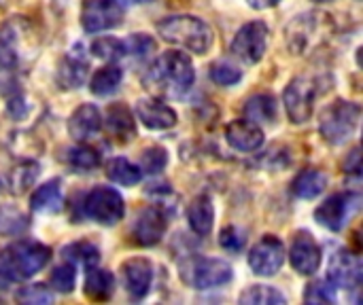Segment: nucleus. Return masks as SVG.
I'll return each instance as SVG.
<instances>
[{"instance_id": "1", "label": "nucleus", "mask_w": 363, "mask_h": 305, "mask_svg": "<svg viewBox=\"0 0 363 305\" xmlns=\"http://www.w3.org/2000/svg\"><path fill=\"white\" fill-rule=\"evenodd\" d=\"M196 81V70L183 51L162 53L149 68L145 83L168 98H183Z\"/></svg>"}, {"instance_id": "2", "label": "nucleus", "mask_w": 363, "mask_h": 305, "mask_svg": "<svg viewBox=\"0 0 363 305\" xmlns=\"http://www.w3.org/2000/svg\"><path fill=\"white\" fill-rule=\"evenodd\" d=\"M157 34L168 45L204 55L213 45V28L194 15H170L157 23Z\"/></svg>"}, {"instance_id": "3", "label": "nucleus", "mask_w": 363, "mask_h": 305, "mask_svg": "<svg viewBox=\"0 0 363 305\" xmlns=\"http://www.w3.org/2000/svg\"><path fill=\"white\" fill-rule=\"evenodd\" d=\"M51 259V251L40 244V242H32V240H23L13 244L0 263V278L15 282V280H28L32 278L36 272H40Z\"/></svg>"}, {"instance_id": "4", "label": "nucleus", "mask_w": 363, "mask_h": 305, "mask_svg": "<svg viewBox=\"0 0 363 305\" xmlns=\"http://www.w3.org/2000/svg\"><path fill=\"white\" fill-rule=\"evenodd\" d=\"M359 117H362V106L357 102L336 100L321 115V123H319L321 136L330 144H345L355 134L359 125Z\"/></svg>"}, {"instance_id": "5", "label": "nucleus", "mask_w": 363, "mask_h": 305, "mask_svg": "<svg viewBox=\"0 0 363 305\" xmlns=\"http://www.w3.org/2000/svg\"><path fill=\"white\" fill-rule=\"evenodd\" d=\"M81 210L87 219L104 227L117 225L125 214L123 197L111 187H94L87 191L81 202Z\"/></svg>"}, {"instance_id": "6", "label": "nucleus", "mask_w": 363, "mask_h": 305, "mask_svg": "<svg viewBox=\"0 0 363 305\" xmlns=\"http://www.w3.org/2000/svg\"><path fill=\"white\" fill-rule=\"evenodd\" d=\"M359 206L362 195L357 191L336 193L315 210V221L330 231H342L347 223L353 219V214H357Z\"/></svg>"}, {"instance_id": "7", "label": "nucleus", "mask_w": 363, "mask_h": 305, "mask_svg": "<svg viewBox=\"0 0 363 305\" xmlns=\"http://www.w3.org/2000/svg\"><path fill=\"white\" fill-rule=\"evenodd\" d=\"M125 6L121 0H85L81 8V25L85 32L96 34L113 30L123 21Z\"/></svg>"}, {"instance_id": "8", "label": "nucleus", "mask_w": 363, "mask_h": 305, "mask_svg": "<svg viewBox=\"0 0 363 305\" xmlns=\"http://www.w3.org/2000/svg\"><path fill=\"white\" fill-rule=\"evenodd\" d=\"M317 96V83L308 76H296L285 89L283 102L291 123H306L313 117Z\"/></svg>"}, {"instance_id": "9", "label": "nucleus", "mask_w": 363, "mask_h": 305, "mask_svg": "<svg viewBox=\"0 0 363 305\" xmlns=\"http://www.w3.org/2000/svg\"><path fill=\"white\" fill-rule=\"evenodd\" d=\"M266 47H268V25L264 21L245 23L232 40V53L245 64H257L264 57Z\"/></svg>"}, {"instance_id": "10", "label": "nucleus", "mask_w": 363, "mask_h": 305, "mask_svg": "<svg viewBox=\"0 0 363 305\" xmlns=\"http://www.w3.org/2000/svg\"><path fill=\"white\" fill-rule=\"evenodd\" d=\"M285 263V246L274 236H264L249 253V265L255 276L272 278L277 272H281Z\"/></svg>"}, {"instance_id": "11", "label": "nucleus", "mask_w": 363, "mask_h": 305, "mask_svg": "<svg viewBox=\"0 0 363 305\" xmlns=\"http://www.w3.org/2000/svg\"><path fill=\"white\" fill-rule=\"evenodd\" d=\"M363 265L362 259L353 255L351 251H338L334 253L330 267H328V280L336 289H347V291H357L362 284Z\"/></svg>"}, {"instance_id": "12", "label": "nucleus", "mask_w": 363, "mask_h": 305, "mask_svg": "<svg viewBox=\"0 0 363 305\" xmlns=\"http://www.w3.org/2000/svg\"><path fill=\"white\" fill-rule=\"evenodd\" d=\"M168 221L162 208L147 206L138 210L134 223H132V238L138 246H155L162 236L166 234Z\"/></svg>"}, {"instance_id": "13", "label": "nucleus", "mask_w": 363, "mask_h": 305, "mask_svg": "<svg viewBox=\"0 0 363 305\" xmlns=\"http://www.w3.org/2000/svg\"><path fill=\"white\" fill-rule=\"evenodd\" d=\"M289 259L298 274L313 276V274H317V270L321 265V248L308 231H298L294 236Z\"/></svg>"}, {"instance_id": "14", "label": "nucleus", "mask_w": 363, "mask_h": 305, "mask_svg": "<svg viewBox=\"0 0 363 305\" xmlns=\"http://www.w3.org/2000/svg\"><path fill=\"white\" fill-rule=\"evenodd\" d=\"M121 276H123V287L134 301H140L151 291L153 267H151L149 259H143V257L128 259L121 265Z\"/></svg>"}, {"instance_id": "15", "label": "nucleus", "mask_w": 363, "mask_h": 305, "mask_svg": "<svg viewBox=\"0 0 363 305\" xmlns=\"http://www.w3.org/2000/svg\"><path fill=\"white\" fill-rule=\"evenodd\" d=\"M232 278H234L232 265H228L221 259H200L191 272V284L200 291L223 287L232 282Z\"/></svg>"}, {"instance_id": "16", "label": "nucleus", "mask_w": 363, "mask_h": 305, "mask_svg": "<svg viewBox=\"0 0 363 305\" xmlns=\"http://www.w3.org/2000/svg\"><path fill=\"white\" fill-rule=\"evenodd\" d=\"M319 30V19L315 13H302L294 17L285 28V40L291 53H306L315 40V32Z\"/></svg>"}, {"instance_id": "17", "label": "nucleus", "mask_w": 363, "mask_h": 305, "mask_svg": "<svg viewBox=\"0 0 363 305\" xmlns=\"http://www.w3.org/2000/svg\"><path fill=\"white\" fill-rule=\"evenodd\" d=\"M225 140L232 149L240 153H253L264 146V130L249 119H236L228 125Z\"/></svg>"}, {"instance_id": "18", "label": "nucleus", "mask_w": 363, "mask_h": 305, "mask_svg": "<svg viewBox=\"0 0 363 305\" xmlns=\"http://www.w3.org/2000/svg\"><path fill=\"white\" fill-rule=\"evenodd\" d=\"M136 115L143 121V125H147L149 130H170L177 125V113L164 104L162 100L155 98H145L138 100L136 104Z\"/></svg>"}, {"instance_id": "19", "label": "nucleus", "mask_w": 363, "mask_h": 305, "mask_svg": "<svg viewBox=\"0 0 363 305\" xmlns=\"http://www.w3.org/2000/svg\"><path fill=\"white\" fill-rule=\"evenodd\" d=\"M102 127V117L100 110L94 104H83L79 106L70 119H68V134L72 136V140L77 142H85L89 140L94 134H98Z\"/></svg>"}, {"instance_id": "20", "label": "nucleus", "mask_w": 363, "mask_h": 305, "mask_svg": "<svg viewBox=\"0 0 363 305\" xmlns=\"http://www.w3.org/2000/svg\"><path fill=\"white\" fill-rule=\"evenodd\" d=\"M106 132L117 140V142H128L136 134L134 117L125 104H111L106 110Z\"/></svg>"}, {"instance_id": "21", "label": "nucleus", "mask_w": 363, "mask_h": 305, "mask_svg": "<svg viewBox=\"0 0 363 305\" xmlns=\"http://www.w3.org/2000/svg\"><path fill=\"white\" fill-rule=\"evenodd\" d=\"M242 113L249 121H253L257 125H262V123L268 125V123H274V119L279 115V102L270 93H255L245 102Z\"/></svg>"}, {"instance_id": "22", "label": "nucleus", "mask_w": 363, "mask_h": 305, "mask_svg": "<svg viewBox=\"0 0 363 305\" xmlns=\"http://www.w3.org/2000/svg\"><path fill=\"white\" fill-rule=\"evenodd\" d=\"M328 183H330V178H328L325 172L308 168V170H302L296 176V180L291 185V191L300 200H315L328 189Z\"/></svg>"}, {"instance_id": "23", "label": "nucleus", "mask_w": 363, "mask_h": 305, "mask_svg": "<svg viewBox=\"0 0 363 305\" xmlns=\"http://www.w3.org/2000/svg\"><path fill=\"white\" fill-rule=\"evenodd\" d=\"M85 79H87V62L72 49V53L62 59V66L57 70V81L64 89H77L85 83Z\"/></svg>"}, {"instance_id": "24", "label": "nucleus", "mask_w": 363, "mask_h": 305, "mask_svg": "<svg viewBox=\"0 0 363 305\" xmlns=\"http://www.w3.org/2000/svg\"><path fill=\"white\" fill-rule=\"evenodd\" d=\"M30 206L34 212H57L62 208V183L60 180H49L36 187V191L30 197Z\"/></svg>"}, {"instance_id": "25", "label": "nucleus", "mask_w": 363, "mask_h": 305, "mask_svg": "<svg viewBox=\"0 0 363 305\" xmlns=\"http://www.w3.org/2000/svg\"><path fill=\"white\" fill-rule=\"evenodd\" d=\"M187 221H189V227L198 236H208L213 229V221H215V210H213L211 197H206V195L196 197L187 208Z\"/></svg>"}, {"instance_id": "26", "label": "nucleus", "mask_w": 363, "mask_h": 305, "mask_svg": "<svg viewBox=\"0 0 363 305\" xmlns=\"http://www.w3.org/2000/svg\"><path fill=\"white\" fill-rule=\"evenodd\" d=\"M115 289V278L106 270H98L96 265L87 267L85 276V297L91 301H106L113 295Z\"/></svg>"}, {"instance_id": "27", "label": "nucleus", "mask_w": 363, "mask_h": 305, "mask_svg": "<svg viewBox=\"0 0 363 305\" xmlns=\"http://www.w3.org/2000/svg\"><path fill=\"white\" fill-rule=\"evenodd\" d=\"M121 79H123V70L115 64H108V66L94 72V76L89 81V91L94 96H100V98L113 96L119 89Z\"/></svg>"}, {"instance_id": "28", "label": "nucleus", "mask_w": 363, "mask_h": 305, "mask_svg": "<svg viewBox=\"0 0 363 305\" xmlns=\"http://www.w3.org/2000/svg\"><path fill=\"white\" fill-rule=\"evenodd\" d=\"M106 176L117 183V185H123V187H132V185H138L140 178H143V172L138 166H134L132 161L128 159H121V157H115L106 163Z\"/></svg>"}, {"instance_id": "29", "label": "nucleus", "mask_w": 363, "mask_h": 305, "mask_svg": "<svg viewBox=\"0 0 363 305\" xmlns=\"http://www.w3.org/2000/svg\"><path fill=\"white\" fill-rule=\"evenodd\" d=\"M89 51H91L94 57H98L102 62H117L123 55H128L125 42L119 40V38H115V36H100V38H96L91 42Z\"/></svg>"}, {"instance_id": "30", "label": "nucleus", "mask_w": 363, "mask_h": 305, "mask_svg": "<svg viewBox=\"0 0 363 305\" xmlns=\"http://www.w3.org/2000/svg\"><path fill=\"white\" fill-rule=\"evenodd\" d=\"M240 304H251V305H285L287 297L274 289V287H249L242 295H240Z\"/></svg>"}, {"instance_id": "31", "label": "nucleus", "mask_w": 363, "mask_h": 305, "mask_svg": "<svg viewBox=\"0 0 363 305\" xmlns=\"http://www.w3.org/2000/svg\"><path fill=\"white\" fill-rule=\"evenodd\" d=\"M66 161L77 172H87V170H94V168L100 166V153L96 149H91V146L81 144V146H74V149L68 151Z\"/></svg>"}, {"instance_id": "32", "label": "nucleus", "mask_w": 363, "mask_h": 305, "mask_svg": "<svg viewBox=\"0 0 363 305\" xmlns=\"http://www.w3.org/2000/svg\"><path fill=\"white\" fill-rule=\"evenodd\" d=\"M64 259H68L70 263H83L85 267H91L100 261V251L89 244V242H74V244H68L64 251H62Z\"/></svg>"}, {"instance_id": "33", "label": "nucleus", "mask_w": 363, "mask_h": 305, "mask_svg": "<svg viewBox=\"0 0 363 305\" xmlns=\"http://www.w3.org/2000/svg\"><path fill=\"white\" fill-rule=\"evenodd\" d=\"M36 176H38V166L32 163V161H23V163L15 166V168L11 170L9 183H11V187H13L15 193H23L28 187L34 185Z\"/></svg>"}, {"instance_id": "34", "label": "nucleus", "mask_w": 363, "mask_h": 305, "mask_svg": "<svg viewBox=\"0 0 363 305\" xmlns=\"http://www.w3.org/2000/svg\"><path fill=\"white\" fill-rule=\"evenodd\" d=\"M17 42H15V34L9 25H4L0 30V72L2 70H13L17 66Z\"/></svg>"}, {"instance_id": "35", "label": "nucleus", "mask_w": 363, "mask_h": 305, "mask_svg": "<svg viewBox=\"0 0 363 305\" xmlns=\"http://www.w3.org/2000/svg\"><path fill=\"white\" fill-rule=\"evenodd\" d=\"M49 282H51L53 291H57V293H64V295L72 293L74 284H77V267H74V263H64V265L55 267Z\"/></svg>"}, {"instance_id": "36", "label": "nucleus", "mask_w": 363, "mask_h": 305, "mask_svg": "<svg viewBox=\"0 0 363 305\" xmlns=\"http://www.w3.org/2000/svg\"><path fill=\"white\" fill-rule=\"evenodd\" d=\"M168 163V153L162 146H149L140 155V172L145 174H160Z\"/></svg>"}, {"instance_id": "37", "label": "nucleus", "mask_w": 363, "mask_h": 305, "mask_svg": "<svg viewBox=\"0 0 363 305\" xmlns=\"http://www.w3.org/2000/svg\"><path fill=\"white\" fill-rule=\"evenodd\" d=\"M208 74L221 87H232V85L240 83V79H242V70L232 66V64H228V62H215L211 66Z\"/></svg>"}, {"instance_id": "38", "label": "nucleus", "mask_w": 363, "mask_h": 305, "mask_svg": "<svg viewBox=\"0 0 363 305\" xmlns=\"http://www.w3.org/2000/svg\"><path fill=\"white\" fill-rule=\"evenodd\" d=\"M306 304H336V287L330 280H319L306 287Z\"/></svg>"}, {"instance_id": "39", "label": "nucleus", "mask_w": 363, "mask_h": 305, "mask_svg": "<svg viewBox=\"0 0 363 305\" xmlns=\"http://www.w3.org/2000/svg\"><path fill=\"white\" fill-rule=\"evenodd\" d=\"M219 244H221V248L228 251V253H240V251L245 248V244H247V236H245V231H240L238 227L232 225V227H225V229L221 231Z\"/></svg>"}, {"instance_id": "40", "label": "nucleus", "mask_w": 363, "mask_h": 305, "mask_svg": "<svg viewBox=\"0 0 363 305\" xmlns=\"http://www.w3.org/2000/svg\"><path fill=\"white\" fill-rule=\"evenodd\" d=\"M125 42V51L128 53H134L138 57H145L147 53H151L155 49V40L147 34H132Z\"/></svg>"}, {"instance_id": "41", "label": "nucleus", "mask_w": 363, "mask_h": 305, "mask_svg": "<svg viewBox=\"0 0 363 305\" xmlns=\"http://www.w3.org/2000/svg\"><path fill=\"white\" fill-rule=\"evenodd\" d=\"M17 299L23 301V304H51L53 301V295L40 287V284H34V287H26L17 293Z\"/></svg>"}, {"instance_id": "42", "label": "nucleus", "mask_w": 363, "mask_h": 305, "mask_svg": "<svg viewBox=\"0 0 363 305\" xmlns=\"http://www.w3.org/2000/svg\"><path fill=\"white\" fill-rule=\"evenodd\" d=\"M359 170H362V163H359V149H353V151H351V159H347V163H345V172L359 174Z\"/></svg>"}, {"instance_id": "43", "label": "nucleus", "mask_w": 363, "mask_h": 305, "mask_svg": "<svg viewBox=\"0 0 363 305\" xmlns=\"http://www.w3.org/2000/svg\"><path fill=\"white\" fill-rule=\"evenodd\" d=\"M253 8H257V11H266V8H272V6H277L281 0H247Z\"/></svg>"}, {"instance_id": "44", "label": "nucleus", "mask_w": 363, "mask_h": 305, "mask_svg": "<svg viewBox=\"0 0 363 305\" xmlns=\"http://www.w3.org/2000/svg\"><path fill=\"white\" fill-rule=\"evenodd\" d=\"M313 2H330V0H313Z\"/></svg>"}, {"instance_id": "45", "label": "nucleus", "mask_w": 363, "mask_h": 305, "mask_svg": "<svg viewBox=\"0 0 363 305\" xmlns=\"http://www.w3.org/2000/svg\"><path fill=\"white\" fill-rule=\"evenodd\" d=\"M134 2H151V0H134Z\"/></svg>"}]
</instances>
